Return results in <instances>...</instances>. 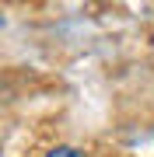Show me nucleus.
<instances>
[{
    "label": "nucleus",
    "instance_id": "f257e3e1",
    "mask_svg": "<svg viewBox=\"0 0 154 157\" xmlns=\"http://www.w3.org/2000/svg\"><path fill=\"white\" fill-rule=\"evenodd\" d=\"M46 157H88L84 150H77V147H53Z\"/></svg>",
    "mask_w": 154,
    "mask_h": 157
}]
</instances>
